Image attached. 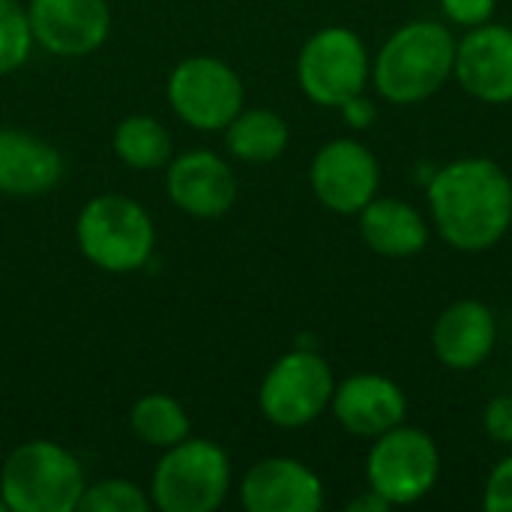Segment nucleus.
Masks as SVG:
<instances>
[{
	"label": "nucleus",
	"mask_w": 512,
	"mask_h": 512,
	"mask_svg": "<svg viewBox=\"0 0 512 512\" xmlns=\"http://www.w3.org/2000/svg\"><path fill=\"white\" fill-rule=\"evenodd\" d=\"M456 39L441 21H411L378 51L372 78L393 105H414L435 96L453 75Z\"/></svg>",
	"instance_id": "2"
},
{
	"label": "nucleus",
	"mask_w": 512,
	"mask_h": 512,
	"mask_svg": "<svg viewBox=\"0 0 512 512\" xmlns=\"http://www.w3.org/2000/svg\"><path fill=\"white\" fill-rule=\"evenodd\" d=\"M87 477L81 462L54 441H24L0 468V498L9 512H75Z\"/></svg>",
	"instance_id": "3"
},
{
	"label": "nucleus",
	"mask_w": 512,
	"mask_h": 512,
	"mask_svg": "<svg viewBox=\"0 0 512 512\" xmlns=\"http://www.w3.org/2000/svg\"><path fill=\"white\" fill-rule=\"evenodd\" d=\"M333 390L330 363L321 354L300 348L270 366L258 390V408L264 420L279 429H303L330 408Z\"/></svg>",
	"instance_id": "8"
},
{
	"label": "nucleus",
	"mask_w": 512,
	"mask_h": 512,
	"mask_svg": "<svg viewBox=\"0 0 512 512\" xmlns=\"http://www.w3.org/2000/svg\"><path fill=\"white\" fill-rule=\"evenodd\" d=\"M495 3L498 0H441V9L453 24H462V27L471 30V27H480V24L492 21Z\"/></svg>",
	"instance_id": "25"
},
{
	"label": "nucleus",
	"mask_w": 512,
	"mask_h": 512,
	"mask_svg": "<svg viewBox=\"0 0 512 512\" xmlns=\"http://www.w3.org/2000/svg\"><path fill=\"white\" fill-rule=\"evenodd\" d=\"M63 168V156L54 144L27 129L0 126V195L39 198L57 189Z\"/></svg>",
	"instance_id": "17"
},
{
	"label": "nucleus",
	"mask_w": 512,
	"mask_h": 512,
	"mask_svg": "<svg viewBox=\"0 0 512 512\" xmlns=\"http://www.w3.org/2000/svg\"><path fill=\"white\" fill-rule=\"evenodd\" d=\"M222 132L228 153L249 165L276 162L291 138L285 117L270 108H243Z\"/></svg>",
	"instance_id": "19"
},
{
	"label": "nucleus",
	"mask_w": 512,
	"mask_h": 512,
	"mask_svg": "<svg viewBox=\"0 0 512 512\" xmlns=\"http://www.w3.org/2000/svg\"><path fill=\"white\" fill-rule=\"evenodd\" d=\"M231 492V459L210 438H183L162 450L150 480V504L159 512H213Z\"/></svg>",
	"instance_id": "5"
},
{
	"label": "nucleus",
	"mask_w": 512,
	"mask_h": 512,
	"mask_svg": "<svg viewBox=\"0 0 512 512\" xmlns=\"http://www.w3.org/2000/svg\"><path fill=\"white\" fill-rule=\"evenodd\" d=\"M165 192L177 210L195 219H219L237 201L234 168L213 150H186L165 165Z\"/></svg>",
	"instance_id": "12"
},
{
	"label": "nucleus",
	"mask_w": 512,
	"mask_h": 512,
	"mask_svg": "<svg viewBox=\"0 0 512 512\" xmlns=\"http://www.w3.org/2000/svg\"><path fill=\"white\" fill-rule=\"evenodd\" d=\"M33 45L27 6L18 0H0V78L18 72L30 60Z\"/></svg>",
	"instance_id": "22"
},
{
	"label": "nucleus",
	"mask_w": 512,
	"mask_h": 512,
	"mask_svg": "<svg viewBox=\"0 0 512 512\" xmlns=\"http://www.w3.org/2000/svg\"><path fill=\"white\" fill-rule=\"evenodd\" d=\"M33 42L54 57H87L111 33L108 0H30Z\"/></svg>",
	"instance_id": "11"
},
{
	"label": "nucleus",
	"mask_w": 512,
	"mask_h": 512,
	"mask_svg": "<svg viewBox=\"0 0 512 512\" xmlns=\"http://www.w3.org/2000/svg\"><path fill=\"white\" fill-rule=\"evenodd\" d=\"M339 426L357 438H378L396 429L408 414V399L402 387L384 375H351L336 384L330 399Z\"/></svg>",
	"instance_id": "15"
},
{
	"label": "nucleus",
	"mask_w": 512,
	"mask_h": 512,
	"mask_svg": "<svg viewBox=\"0 0 512 512\" xmlns=\"http://www.w3.org/2000/svg\"><path fill=\"white\" fill-rule=\"evenodd\" d=\"M360 234L384 258H411L429 243V228L408 201L378 195L360 210Z\"/></svg>",
	"instance_id": "18"
},
{
	"label": "nucleus",
	"mask_w": 512,
	"mask_h": 512,
	"mask_svg": "<svg viewBox=\"0 0 512 512\" xmlns=\"http://www.w3.org/2000/svg\"><path fill=\"white\" fill-rule=\"evenodd\" d=\"M240 504L246 512H318L324 507V483L300 459L270 456L243 474Z\"/></svg>",
	"instance_id": "14"
},
{
	"label": "nucleus",
	"mask_w": 512,
	"mask_h": 512,
	"mask_svg": "<svg viewBox=\"0 0 512 512\" xmlns=\"http://www.w3.org/2000/svg\"><path fill=\"white\" fill-rule=\"evenodd\" d=\"M309 183L315 198L327 210L351 216L360 213L378 195L381 168L366 144L354 138H336L315 153Z\"/></svg>",
	"instance_id": "10"
},
{
	"label": "nucleus",
	"mask_w": 512,
	"mask_h": 512,
	"mask_svg": "<svg viewBox=\"0 0 512 512\" xmlns=\"http://www.w3.org/2000/svg\"><path fill=\"white\" fill-rule=\"evenodd\" d=\"M441 477V450L435 438L414 426H396L375 438L366 459L369 489L390 507L423 501Z\"/></svg>",
	"instance_id": "6"
},
{
	"label": "nucleus",
	"mask_w": 512,
	"mask_h": 512,
	"mask_svg": "<svg viewBox=\"0 0 512 512\" xmlns=\"http://www.w3.org/2000/svg\"><path fill=\"white\" fill-rule=\"evenodd\" d=\"M171 111L198 132L225 129L246 102V87L234 66L213 54L183 57L165 84Z\"/></svg>",
	"instance_id": "7"
},
{
	"label": "nucleus",
	"mask_w": 512,
	"mask_h": 512,
	"mask_svg": "<svg viewBox=\"0 0 512 512\" xmlns=\"http://www.w3.org/2000/svg\"><path fill=\"white\" fill-rule=\"evenodd\" d=\"M111 147L117 159L135 171H156L165 168L174 156V141L171 132L165 129L162 120L150 114H132L114 126Z\"/></svg>",
	"instance_id": "20"
},
{
	"label": "nucleus",
	"mask_w": 512,
	"mask_h": 512,
	"mask_svg": "<svg viewBox=\"0 0 512 512\" xmlns=\"http://www.w3.org/2000/svg\"><path fill=\"white\" fill-rule=\"evenodd\" d=\"M369 69L366 45L348 27H321L306 39L297 57L300 90L324 108H339L351 96L363 93Z\"/></svg>",
	"instance_id": "9"
},
{
	"label": "nucleus",
	"mask_w": 512,
	"mask_h": 512,
	"mask_svg": "<svg viewBox=\"0 0 512 512\" xmlns=\"http://www.w3.org/2000/svg\"><path fill=\"white\" fill-rule=\"evenodd\" d=\"M0 512H9L6 510V504H3V498H0Z\"/></svg>",
	"instance_id": "29"
},
{
	"label": "nucleus",
	"mask_w": 512,
	"mask_h": 512,
	"mask_svg": "<svg viewBox=\"0 0 512 512\" xmlns=\"http://www.w3.org/2000/svg\"><path fill=\"white\" fill-rule=\"evenodd\" d=\"M483 507L489 512H512V456H507L486 480Z\"/></svg>",
	"instance_id": "24"
},
{
	"label": "nucleus",
	"mask_w": 512,
	"mask_h": 512,
	"mask_svg": "<svg viewBox=\"0 0 512 512\" xmlns=\"http://www.w3.org/2000/svg\"><path fill=\"white\" fill-rule=\"evenodd\" d=\"M150 492H144L138 483L123 477H105L99 483H87L84 495L78 501V512H147Z\"/></svg>",
	"instance_id": "23"
},
{
	"label": "nucleus",
	"mask_w": 512,
	"mask_h": 512,
	"mask_svg": "<svg viewBox=\"0 0 512 512\" xmlns=\"http://www.w3.org/2000/svg\"><path fill=\"white\" fill-rule=\"evenodd\" d=\"M339 111H342V117L348 120V126H354V129H366V126L375 120V105H372L363 93L351 96L345 105H339Z\"/></svg>",
	"instance_id": "27"
},
{
	"label": "nucleus",
	"mask_w": 512,
	"mask_h": 512,
	"mask_svg": "<svg viewBox=\"0 0 512 512\" xmlns=\"http://www.w3.org/2000/svg\"><path fill=\"white\" fill-rule=\"evenodd\" d=\"M390 510V504L378 495V492H372V489H366L360 498H354L351 504H348V512H387Z\"/></svg>",
	"instance_id": "28"
},
{
	"label": "nucleus",
	"mask_w": 512,
	"mask_h": 512,
	"mask_svg": "<svg viewBox=\"0 0 512 512\" xmlns=\"http://www.w3.org/2000/svg\"><path fill=\"white\" fill-rule=\"evenodd\" d=\"M429 210L438 234L459 252H486L512 225V180L483 156L456 159L429 180Z\"/></svg>",
	"instance_id": "1"
},
{
	"label": "nucleus",
	"mask_w": 512,
	"mask_h": 512,
	"mask_svg": "<svg viewBox=\"0 0 512 512\" xmlns=\"http://www.w3.org/2000/svg\"><path fill=\"white\" fill-rule=\"evenodd\" d=\"M129 426L141 444L156 450H168L192 435V420L186 408L168 393L141 396L129 411Z\"/></svg>",
	"instance_id": "21"
},
{
	"label": "nucleus",
	"mask_w": 512,
	"mask_h": 512,
	"mask_svg": "<svg viewBox=\"0 0 512 512\" xmlns=\"http://www.w3.org/2000/svg\"><path fill=\"white\" fill-rule=\"evenodd\" d=\"M498 342L495 312L480 300H456L450 303L435 327H432V351L435 357L456 372L477 369L489 360Z\"/></svg>",
	"instance_id": "16"
},
{
	"label": "nucleus",
	"mask_w": 512,
	"mask_h": 512,
	"mask_svg": "<svg viewBox=\"0 0 512 512\" xmlns=\"http://www.w3.org/2000/svg\"><path fill=\"white\" fill-rule=\"evenodd\" d=\"M486 435L498 444H512V396H498L483 414Z\"/></svg>",
	"instance_id": "26"
},
{
	"label": "nucleus",
	"mask_w": 512,
	"mask_h": 512,
	"mask_svg": "<svg viewBox=\"0 0 512 512\" xmlns=\"http://www.w3.org/2000/svg\"><path fill=\"white\" fill-rule=\"evenodd\" d=\"M81 255L105 273H135L156 249L150 213L129 195L105 192L90 198L75 219Z\"/></svg>",
	"instance_id": "4"
},
{
	"label": "nucleus",
	"mask_w": 512,
	"mask_h": 512,
	"mask_svg": "<svg viewBox=\"0 0 512 512\" xmlns=\"http://www.w3.org/2000/svg\"><path fill=\"white\" fill-rule=\"evenodd\" d=\"M453 75L480 102H512V27L486 21L456 42Z\"/></svg>",
	"instance_id": "13"
}]
</instances>
